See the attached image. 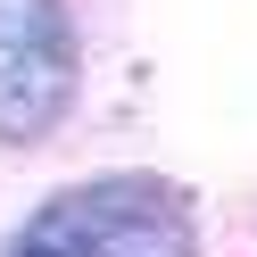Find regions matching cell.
Segmentation results:
<instances>
[{"label": "cell", "instance_id": "obj_2", "mask_svg": "<svg viewBox=\"0 0 257 257\" xmlns=\"http://www.w3.org/2000/svg\"><path fill=\"white\" fill-rule=\"evenodd\" d=\"M75 108L67 0H0V141H42Z\"/></svg>", "mask_w": 257, "mask_h": 257}, {"label": "cell", "instance_id": "obj_1", "mask_svg": "<svg viewBox=\"0 0 257 257\" xmlns=\"http://www.w3.org/2000/svg\"><path fill=\"white\" fill-rule=\"evenodd\" d=\"M9 257H199L191 199L158 174L67 183L17 224Z\"/></svg>", "mask_w": 257, "mask_h": 257}]
</instances>
